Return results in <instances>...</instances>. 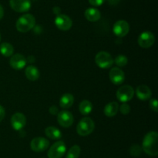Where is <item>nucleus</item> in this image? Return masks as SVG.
Listing matches in <instances>:
<instances>
[{"label": "nucleus", "instance_id": "nucleus-32", "mask_svg": "<svg viewBox=\"0 0 158 158\" xmlns=\"http://www.w3.org/2000/svg\"><path fill=\"white\" fill-rule=\"evenodd\" d=\"M108 3L111 6H117L119 2H120V0H107Z\"/></svg>", "mask_w": 158, "mask_h": 158}, {"label": "nucleus", "instance_id": "nucleus-29", "mask_svg": "<svg viewBox=\"0 0 158 158\" xmlns=\"http://www.w3.org/2000/svg\"><path fill=\"white\" fill-rule=\"evenodd\" d=\"M105 0H89V2L94 6H100L104 3Z\"/></svg>", "mask_w": 158, "mask_h": 158}, {"label": "nucleus", "instance_id": "nucleus-21", "mask_svg": "<svg viewBox=\"0 0 158 158\" xmlns=\"http://www.w3.org/2000/svg\"><path fill=\"white\" fill-rule=\"evenodd\" d=\"M45 133L51 139H60L62 137V133L58 128L55 126H49L45 129Z\"/></svg>", "mask_w": 158, "mask_h": 158}, {"label": "nucleus", "instance_id": "nucleus-33", "mask_svg": "<svg viewBox=\"0 0 158 158\" xmlns=\"http://www.w3.org/2000/svg\"><path fill=\"white\" fill-rule=\"evenodd\" d=\"M3 15H4V9H3L2 6L0 5V20L2 19Z\"/></svg>", "mask_w": 158, "mask_h": 158}, {"label": "nucleus", "instance_id": "nucleus-22", "mask_svg": "<svg viewBox=\"0 0 158 158\" xmlns=\"http://www.w3.org/2000/svg\"><path fill=\"white\" fill-rule=\"evenodd\" d=\"M92 103L88 100L82 101L80 103V105H79V110H80V113L83 116H86V115L89 114L92 112Z\"/></svg>", "mask_w": 158, "mask_h": 158}, {"label": "nucleus", "instance_id": "nucleus-3", "mask_svg": "<svg viewBox=\"0 0 158 158\" xmlns=\"http://www.w3.org/2000/svg\"><path fill=\"white\" fill-rule=\"evenodd\" d=\"M95 124L94 122L89 117H83L79 122L77 126V132L80 136H86L93 133Z\"/></svg>", "mask_w": 158, "mask_h": 158}, {"label": "nucleus", "instance_id": "nucleus-28", "mask_svg": "<svg viewBox=\"0 0 158 158\" xmlns=\"http://www.w3.org/2000/svg\"><path fill=\"white\" fill-rule=\"evenodd\" d=\"M150 107H151V109L153 110V111L156 112H157L158 111V102L157 101V99H151V101H150Z\"/></svg>", "mask_w": 158, "mask_h": 158}, {"label": "nucleus", "instance_id": "nucleus-18", "mask_svg": "<svg viewBox=\"0 0 158 158\" xmlns=\"http://www.w3.org/2000/svg\"><path fill=\"white\" fill-rule=\"evenodd\" d=\"M25 74H26L27 79H29V81H32L38 80L40 76L39 70L35 66H32V65L28 66L26 68Z\"/></svg>", "mask_w": 158, "mask_h": 158}, {"label": "nucleus", "instance_id": "nucleus-35", "mask_svg": "<svg viewBox=\"0 0 158 158\" xmlns=\"http://www.w3.org/2000/svg\"><path fill=\"white\" fill-rule=\"evenodd\" d=\"M0 41H1V34H0Z\"/></svg>", "mask_w": 158, "mask_h": 158}, {"label": "nucleus", "instance_id": "nucleus-4", "mask_svg": "<svg viewBox=\"0 0 158 158\" xmlns=\"http://www.w3.org/2000/svg\"><path fill=\"white\" fill-rule=\"evenodd\" d=\"M95 62L99 68H103V69L110 68L114 63L112 56L106 51L99 52L95 57Z\"/></svg>", "mask_w": 158, "mask_h": 158}, {"label": "nucleus", "instance_id": "nucleus-12", "mask_svg": "<svg viewBox=\"0 0 158 158\" xmlns=\"http://www.w3.org/2000/svg\"><path fill=\"white\" fill-rule=\"evenodd\" d=\"M130 30L129 23L125 20H118L114 25L113 31L118 37H123L127 35Z\"/></svg>", "mask_w": 158, "mask_h": 158}, {"label": "nucleus", "instance_id": "nucleus-16", "mask_svg": "<svg viewBox=\"0 0 158 158\" xmlns=\"http://www.w3.org/2000/svg\"><path fill=\"white\" fill-rule=\"evenodd\" d=\"M136 94L137 98L142 101H146L151 99L152 95L151 89L148 86L145 85H140L136 89Z\"/></svg>", "mask_w": 158, "mask_h": 158}, {"label": "nucleus", "instance_id": "nucleus-9", "mask_svg": "<svg viewBox=\"0 0 158 158\" xmlns=\"http://www.w3.org/2000/svg\"><path fill=\"white\" fill-rule=\"evenodd\" d=\"M49 141L44 137H35L32 139L30 143L31 149L35 152H43L47 150Z\"/></svg>", "mask_w": 158, "mask_h": 158}, {"label": "nucleus", "instance_id": "nucleus-11", "mask_svg": "<svg viewBox=\"0 0 158 158\" xmlns=\"http://www.w3.org/2000/svg\"><path fill=\"white\" fill-rule=\"evenodd\" d=\"M155 42V37L154 33L150 31L143 32L138 37V44L142 48H149Z\"/></svg>", "mask_w": 158, "mask_h": 158}, {"label": "nucleus", "instance_id": "nucleus-15", "mask_svg": "<svg viewBox=\"0 0 158 158\" xmlns=\"http://www.w3.org/2000/svg\"><path fill=\"white\" fill-rule=\"evenodd\" d=\"M26 123V118L24 114L20 112L15 113L11 118V125L15 130H21Z\"/></svg>", "mask_w": 158, "mask_h": 158}, {"label": "nucleus", "instance_id": "nucleus-25", "mask_svg": "<svg viewBox=\"0 0 158 158\" xmlns=\"http://www.w3.org/2000/svg\"><path fill=\"white\" fill-rule=\"evenodd\" d=\"M114 61L118 67H124L127 64L128 59L126 56L120 54L116 57L115 60H114Z\"/></svg>", "mask_w": 158, "mask_h": 158}, {"label": "nucleus", "instance_id": "nucleus-6", "mask_svg": "<svg viewBox=\"0 0 158 158\" xmlns=\"http://www.w3.org/2000/svg\"><path fill=\"white\" fill-rule=\"evenodd\" d=\"M134 95V90L131 85H123L117 91V98L120 102L131 101Z\"/></svg>", "mask_w": 158, "mask_h": 158}, {"label": "nucleus", "instance_id": "nucleus-19", "mask_svg": "<svg viewBox=\"0 0 158 158\" xmlns=\"http://www.w3.org/2000/svg\"><path fill=\"white\" fill-rule=\"evenodd\" d=\"M74 102V97L73 94L69 93L64 94L60 100V105L63 108H69L73 105Z\"/></svg>", "mask_w": 158, "mask_h": 158}, {"label": "nucleus", "instance_id": "nucleus-34", "mask_svg": "<svg viewBox=\"0 0 158 158\" xmlns=\"http://www.w3.org/2000/svg\"><path fill=\"white\" fill-rule=\"evenodd\" d=\"M53 12L56 15H59L60 12V9L59 7H54L53 8Z\"/></svg>", "mask_w": 158, "mask_h": 158}, {"label": "nucleus", "instance_id": "nucleus-13", "mask_svg": "<svg viewBox=\"0 0 158 158\" xmlns=\"http://www.w3.org/2000/svg\"><path fill=\"white\" fill-rule=\"evenodd\" d=\"M109 77L113 84L116 85H120L124 81L125 74L120 68H113L110 71Z\"/></svg>", "mask_w": 158, "mask_h": 158}, {"label": "nucleus", "instance_id": "nucleus-20", "mask_svg": "<svg viewBox=\"0 0 158 158\" xmlns=\"http://www.w3.org/2000/svg\"><path fill=\"white\" fill-rule=\"evenodd\" d=\"M119 110V105L116 102H111L108 103L104 108V114L107 117H114L117 115Z\"/></svg>", "mask_w": 158, "mask_h": 158}, {"label": "nucleus", "instance_id": "nucleus-5", "mask_svg": "<svg viewBox=\"0 0 158 158\" xmlns=\"http://www.w3.org/2000/svg\"><path fill=\"white\" fill-rule=\"evenodd\" d=\"M66 150V146L63 141H57L52 144L48 151L49 158H62Z\"/></svg>", "mask_w": 158, "mask_h": 158}, {"label": "nucleus", "instance_id": "nucleus-8", "mask_svg": "<svg viewBox=\"0 0 158 158\" xmlns=\"http://www.w3.org/2000/svg\"><path fill=\"white\" fill-rule=\"evenodd\" d=\"M73 116L70 112L63 110L57 114V121L61 126L68 128L73 123Z\"/></svg>", "mask_w": 158, "mask_h": 158}, {"label": "nucleus", "instance_id": "nucleus-14", "mask_svg": "<svg viewBox=\"0 0 158 158\" xmlns=\"http://www.w3.org/2000/svg\"><path fill=\"white\" fill-rule=\"evenodd\" d=\"M26 58L20 54H12L11 56L9 64L13 69L21 70L26 65Z\"/></svg>", "mask_w": 158, "mask_h": 158}, {"label": "nucleus", "instance_id": "nucleus-26", "mask_svg": "<svg viewBox=\"0 0 158 158\" xmlns=\"http://www.w3.org/2000/svg\"><path fill=\"white\" fill-rule=\"evenodd\" d=\"M142 152V148L137 144H134L130 149V153L132 156H138L139 155L141 154Z\"/></svg>", "mask_w": 158, "mask_h": 158}, {"label": "nucleus", "instance_id": "nucleus-23", "mask_svg": "<svg viewBox=\"0 0 158 158\" xmlns=\"http://www.w3.org/2000/svg\"><path fill=\"white\" fill-rule=\"evenodd\" d=\"M0 53L4 57H11L14 53V48L12 44L7 42H4L0 45Z\"/></svg>", "mask_w": 158, "mask_h": 158}, {"label": "nucleus", "instance_id": "nucleus-27", "mask_svg": "<svg viewBox=\"0 0 158 158\" xmlns=\"http://www.w3.org/2000/svg\"><path fill=\"white\" fill-rule=\"evenodd\" d=\"M120 112L123 115H127L128 113L131 112V107L128 104H127L126 102H123L120 107Z\"/></svg>", "mask_w": 158, "mask_h": 158}, {"label": "nucleus", "instance_id": "nucleus-17", "mask_svg": "<svg viewBox=\"0 0 158 158\" xmlns=\"http://www.w3.org/2000/svg\"><path fill=\"white\" fill-rule=\"evenodd\" d=\"M85 17L89 22H97L101 17L100 12L95 8H89L85 11Z\"/></svg>", "mask_w": 158, "mask_h": 158}, {"label": "nucleus", "instance_id": "nucleus-10", "mask_svg": "<svg viewBox=\"0 0 158 158\" xmlns=\"http://www.w3.org/2000/svg\"><path fill=\"white\" fill-rule=\"evenodd\" d=\"M10 7L18 12H27L31 8L30 0H9Z\"/></svg>", "mask_w": 158, "mask_h": 158}, {"label": "nucleus", "instance_id": "nucleus-2", "mask_svg": "<svg viewBox=\"0 0 158 158\" xmlns=\"http://www.w3.org/2000/svg\"><path fill=\"white\" fill-rule=\"evenodd\" d=\"M35 19L31 14H25L19 18L15 23L17 30L21 33H27L35 26Z\"/></svg>", "mask_w": 158, "mask_h": 158}, {"label": "nucleus", "instance_id": "nucleus-31", "mask_svg": "<svg viewBox=\"0 0 158 158\" xmlns=\"http://www.w3.org/2000/svg\"><path fill=\"white\" fill-rule=\"evenodd\" d=\"M5 115H6V112H5V108L0 105V122L3 120L5 118Z\"/></svg>", "mask_w": 158, "mask_h": 158}, {"label": "nucleus", "instance_id": "nucleus-24", "mask_svg": "<svg viewBox=\"0 0 158 158\" xmlns=\"http://www.w3.org/2000/svg\"><path fill=\"white\" fill-rule=\"evenodd\" d=\"M80 146L78 145H74L69 149V150L68 151L67 154H66V158H79L80 155Z\"/></svg>", "mask_w": 158, "mask_h": 158}, {"label": "nucleus", "instance_id": "nucleus-1", "mask_svg": "<svg viewBox=\"0 0 158 158\" xmlns=\"http://www.w3.org/2000/svg\"><path fill=\"white\" fill-rule=\"evenodd\" d=\"M157 139L158 134L155 131L149 132L145 135L142 143V149L147 154L153 156L158 154Z\"/></svg>", "mask_w": 158, "mask_h": 158}, {"label": "nucleus", "instance_id": "nucleus-30", "mask_svg": "<svg viewBox=\"0 0 158 158\" xmlns=\"http://www.w3.org/2000/svg\"><path fill=\"white\" fill-rule=\"evenodd\" d=\"M49 113H50L51 115H57L59 113V109L58 108H57L56 106H55V105H52V106H51L50 108H49Z\"/></svg>", "mask_w": 158, "mask_h": 158}, {"label": "nucleus", "instance_id": "nucleus-7", "mask_svg": "<svg viewBox=\"0 0 158 158\" xmlns=\"http://www.w3.org/2000/svg\"><path fill=\"white\" fill-rule=\"evenodd\" d=\"M55 24L60 30L67 31L72 27L73 21L68 15L59 14L55 19Z\"/></svg>", "mask_w": 158, "mask_h": 158}]
</instances>
